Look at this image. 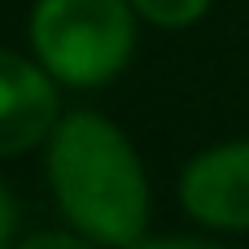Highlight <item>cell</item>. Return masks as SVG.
Segmentation results:
<instances>
[{"label":"cell","instance_id":"cell-1","mask_svg":"<svg viewBox=\"0 0 249 249\" xmlns=\"http://www.w3.org/2000/svg\"><path fill=\"white\" fill-rule=\"evenodd\" d=\"M44 175L66 223L101 249L144 241L153 193L127 131L96 109H70L44 144Z\"/></svg>","mask_w":249,"mask_h":249},{"label":"cell","instance_id":"cell-2","mask_svg":"<svg viewBox=\"0 0 249 249\" xmlns=\"http://www.w3.org/2000/svg\"><path fill=\"white\" fill-rule=\"evenodd\" d=\"M31 53L61 88H105L136 53V9L127 0H35Z\"/></svg>","mask_w":249,"mask_h":249},{"label":"cell","instance_id":"cell-3","mask_svg":"<svg viewBox=\"0 0 249 249\" xmlns=\"http://www.w3.org/2000/svg\"><path fill=\"white\" fill-rule=\"evenodd\" d=\"M179 206L201 228L249 232V140L201 149L179 175Z\"/></svg>","mask_w":249,"mask_h":249},{"label":"cell","instance_id":"cell-4","mask_svg":"<svg viewBox=\"0 0 249 249\" xmlns=\"http://www.w3.org/2000/svg\"><path fill=\"white\" fill-rule=\"evenodd\" d=\"M57 79L26 53L0 48V158H18L26 149L48 144L61 123Z\"/></svg>","mask_w":249,"mask_h":249},{"label":"cell","instance_id":"cell-5","mask_svg":"<svg viewBox=\"0 0 249 249\" xmlns=\"http://www.w3.org/2000/svg\"><path fill=\"white\" fill-rule=\"evenodd\" d=\"M136 9V18L153 22V26H166V31H184L193 22L206 18L210 0H127Z\"/></svg>","mask_w":249,"mask_h":249},{"label":"cell","instance_id":"cell-6","mask_svg":"<svg viewBox=\"0 0 249 249\" xmlns=\"http://www.w3.org/2000/svg\"><path fill=\"white\" fill-rule=\"evenodd\" d=\"M13 249H101L96 241H88V236H79L74 228L70 232H31L26 241H13Z\"/></svg>","mask_w":249,"mask_h":249},{"label":"cell","instance_id":"cell-7","mask_svg":"<svg viewBox=\"0 0 249 249\" xmlns=\"http://www.w3.org/2000/svg\"><path fill=\"white\" fill-rule=\"evenodd\" d=\"M131 249H228L223 241H206V236H144Z\"/></svg>","mask_w":249,"mask_h":249},{"label":"cell","instance_id":"cell-8","mask_svg":"<svg viewBox=\"0 0 249 249\" xmlns=\"http://www.w3.org/2000/svg\"><path fill=\"white\" fill-rule=\"evenodd\" d=\"M13 232H18V206L0 179V249H13Z\"/></svg>","mask_w":249,"mask_h":249}]
</instances>
